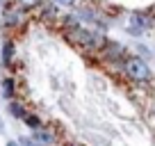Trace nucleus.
Returning a JSON list of instances; mask_svg holds the SVG:
<instances>
[{
	"instance_id": "nucleus-2",
	"label": "nucleus",
	"mask_w": 155,
	"mask_h": 146,
	"mask_svg": "<svg viewBox=\"0 0 155 146\" xmlns=\"http://www.w3.org/2000/svg\"><path fill=\"white\" fill-rule=\"evenodd\" d=\"M66 34L73 44L82 46V48H94V30H87L82 23H73V25H66Z\"/></svg>"
},
{
	"instance_id": "nucleus-3",
	"label": "nucleus",
	"mask_w": 155,
	"mask_h": 146,
	"mask_svg": "<svg viewBox=\"0 0 155 146\" xmlns=\"http://www.w3.org/2000/svg\"><path fill=\"white\" fill-rule=\"evenodd\" d=\"M123 46L119 41H105V46L101 48V55L105 62H114V64H121L123 62Z\"/></svg>"
},
{
	"instance_id": "nucleus-18",
	"label": "nucleus",
	"mask_w": 155,
	"mask_h": 146,
	"mask_svg": "<svg viewBox=\"0 0 155 146\" xmlns=\"http://www.w3.org/2000/svg\"><path fill=\"white\" fill-rule=\"evenodd\" d=\"M153 114H155V112H153Z\"/></svg>"
},
{
	"instance_id": "nucleus-16",
	"label": "nucleus",
	"mask_w": 155,
	"mask_h": 146,
	"mask_svg": "<svg viewBox=\"0 0 155 146\" xmlns=\"http://www.w3.org/2000/svg\"><path fill=\"white\" fill-rule=\"evenodd\" d=\"M139 53H141V59H146V57H148V48H146V46H139Z\"/></svg>"
},
{
	"instance_id": "nucleus-7",
	"label": "nucleus",
	"mask_w": 155,
	"mask_h": 146,
	"mask_svg": "<svg viewBox=\"0 0 155 146\" xmlns=\"http://www.w3.org/2000/svg\"><path fill=\"white\" fill-rule=\"evenodd\" d=\"M14 41L12 39H5L2 41V55H0V62L2 66H12V59H14Z\"/></svg>"
},
{
	"instance_id": "nucleus-1",
	"label": "nucleus",
	"mask_w": 155,
	"mask_h": 146,
	"mask_svg": "<svg viewBox=\"0 0 155 146\" xmlns=\"http://www.w3.org/2000/svg\"><path fill=\"white\" fill-rule=\"evenodd\" d=\"M123 73L132 82H148L150 75H153L146 59H141V57H126L123 59Z\"/></svg>"
},
{
	"instance_id": "nucleus-9",
	"label": "nucleus",
	"mask_w": 155,
	"mask_h": 146,
	"mask_svg": "<svg viewBox=\"0 0 155 146\" xmlns=\"http://www.w3.org/2000/svg\"><path fill=\"white\" fill-rule=\"evenodd\" d=\"M7 112H9V117H14V119H23L25 117V107H23V103H18V101H7Z\"/></svg>"
},
{
	"instance_id": "nucleus-11",
	"label": "nucleus",
	"mask_w": 155,
	"mask_h": 146,
	"mask_svg": "<svg viewBox=\"0 0 155 146\" xmlns=\"http://www.w3.org/2000/svg\"><path fill=\"white\" fill-rule=\"evenodd\" d=\"M21 121H25V126H28V128H32V130H39V128H44L41 119H39L37 114H30V112H25V117L21 119Z\"/></svg>"
},
{
	"instance_id": "nucleus-17",
	"label": "nucleus",
	"mask_w": 155,
	"mask_h": 146,
	"mask_svg": "<svg viewBox=\"0 0 155 146\" xmlns=\"http://www.w3.org/2000/svg\"><path fill=\"white\" fill-rule=\"evenodd\" d=\"M7 146H18V141H7Z\"/></svg>"
},
{
	"instance_id": "nucleus-5",
	"label": "nucleus",
	"mask_w": 155,
	"mask_h": 146,
	"mask_svg": "<svg viewBox=\"0 0 155 146\" xmlns=\"http://www.w3.org/2000/svg\"><path fill=\"white\" fill-rule=\"evenodd\" d=\"M32 141L37 146H55L57 144V137L50 128H39V130H32Z\"/></svg>"
},
{
	"instance_id": "nucleus-14",
	"label": "nucleus",
	"mask_w": 155,
	"mask_h": 146,
	"mask_svg": "<svg viewBox=\"0 0 155 146\" xmlns=\"http://www.w3.org/2000/svg\"><path fill=\"white\" fill-rule=\"evenodd\" d=\"M55 16V7L50 5V7H44V18H53Z\"/></svg>"
},
{
	"instance_id": "nucleus-8",
	"label": "nucleus",
	"mask_w": 155,
	"mask_h": 146,
	"mask_svg": "<svg viewBox=\"0 0 155 146\" xmlns=\"http://www.w3.org/2000/svg\"><path fill=\"white\" fill-rule=\"evenodd\" d=\"M75 18H78V23H98V14L94 9H89V7H82Z\"/></svg>"
},
{
	"instance_id": "nucleus-10",
	"label": "nucleus",
	"mask_w": 155,
	"mask_h": 146,
	"mask_svg": "<svg viewBox=\"0 0 155 146\" xmlns=\"http://www.w3.org/2000/svg\"><path fill=\"white\" fill-rule=\"evenodd\" d=\"M0 87H2V96H5L7 101H12V98H14V94H16V82H14V78H2Z\"/></svg>"
},
{
	"instance_id": "nucleus-15",
	"label": "nucleus",
	"mask_w": 155,
	"mask_h": 146,
	"mask_svg": "<svg viewBox=\"0 0 155 146\" xmlns=\"http://www.w3.org/2000/svg\"><path fill=\"white\" fill-rule=\"evenodd\" d=\"M55 5H59V7H73V5H75V0H55Z\"/></svg>"
},
{
	"instance_id": "nucleus-13",
	"label": "nucleus",
	"mask_w": 155,
	"mask_h": 146,
	"mask_svg": "<svg viewBox=\"0 0 155 146\" xmlns=\"http://www.w3.org/2000/svg\"><path fill=\"white\" fill-rule=\"evenodd\" d=\"M16 141H18V146H37L32 141V137H21V139H16Z\"/></svg>"
},
{
	"instance_id": "nucleus-4",
	"label": "nucleus",
	"mask_w": 155,
	"mask_h": 146,
	"mask_svg": "<svg viewBox=\"0 0 155 146\" xmlns=\"http://www.w3.org/2000/svg\"><path fill=\"white\" fill-rule=\"evenodd\" d=\"M23 21H25V16H23L21 7H7L5 14H2V25L5 28H18Z\"/></svg>"
},
{
	"instance_id": "nucleus-12",
	"label": "nucleus",
	"mask_w": 155,
	"mask_h": 146,
	"mask_svg": "<svg viewBox=\"0 0 155 146\" xmlns=\"http://www.w3.org/2000/svg\"><path fill=\"white\" fill-rule=\"evenodd\" d=\"M41 5H44V0H16V7L21 9H37Z\"/></svg>"
},
{
	"instance_id": "nucleus-6",
	"label": "nucleus",
	"mask_w": 155,
	"mask_h": 146,
	"mask_svg": "<svg viewBox=\"0 0 155 146\" xmlns=\"http://www.w3.org/2000/svg\"><path fill=\"white\" fill-rule=\"evenodd\" d=\"M146 30V18H144V14H130V23H128V32L130 34H135V37H139L141 32Z\"/></svg>"
}]
</instances>
